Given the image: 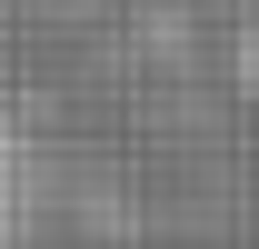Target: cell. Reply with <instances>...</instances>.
I'll return each mask as SVG.
<instances>
[{"label": "cell", "mask_w": 259, "mask_h": 249, "mask_svg": "<svg viewBox=\"0 0 259 249\" xmlns=\"http://www.w3.org/2000/svg\"><path fill=\"white\" fill-rule=\"evenodd\" d=\"M249 90H259V20H249Z\"/></svg>", "instance_id": "2"}, {"label": "cell", "mask_w": 259, "mask_h": 249, "mask_svg": "<svg viewBox=\"0 0 259 249\" xmlns=\"http://www.w3.org/2000/svg\"><path fill=\"white\" fill-rule=\"evenodd\" d=\"M20 219H30V170H20V150L0 140V249H20Z\"/></svg>", "instance_id": "1"}]
</instances>
